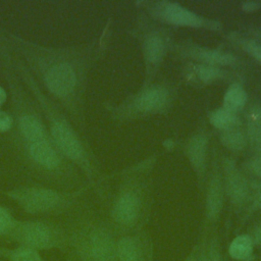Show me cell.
<instances>
[{"instance_id": "obj_6", "label": "cell", "mask_w": 261, "mask_h": 261, "mask_svg": "<svg viewBox=\"0 0 261 261\" xmlns=\"http://www.w3.org/2000/svg\"><path fill=\"white\" fill-rule=\"evenodd\" d=\"M88 253L94 261H114L116 248L108 233L94 230L88 241Z\"/></svg>"}, {"instance_id": "obj_3", "label": "cell", "mask_w": 261, "mask_h": 261, "mask_svg": "<svg viewBox=\"0 0 261 261\" xmlns=\"http://www.w3.org/2000/svg\"><path fill=\"white\" fill-rule=\"evenodd\" d=\"M20 155L35 171L54 177L69 175V162L51 143H35L28 146Z\"/></svg>"}, {"instance_id": "obj_14", "label": "cell", "mask_w": 261, "mask_h": 261, "mask_svg": "<svg viewBox=\"0 0 261 261\" xmlns=\"http://www.w3.org/2000/svg\"><path fill=\"white\" fill-rule=\"evenodd\" d=\"M247 101V94L243 87L234 84L228 88L223 99V108L228 111L236 112L241 110Z\"/></svg>"}, {"instance_id": "obj_21", "label": "cell", "mask_w": 261, "mask_h": 261, "mask_svg": "<svg viewBox=\"0 0 261 261\" xmlns=\"http://www.w3.org/2000/svg\"><path fill=\"white\" fill-rule=\"evenodd\" d=\"M10 261H43L37 250L29 247H19L14 249L9 255Z\"/></svg>"}, {"instance_id": "obj_26", "label": "cell", "mask_w": 261, "mask_h": 261, "mask_svg": "<svg viewBox=\"0 0 261 261\" xmlns=\"http://www.w3.org/2000/svg\"><path fill=\"white\" fill-rule=\"evenodd\" d=\"M252 171L259 177H261V156L254 158L250 163Z\"/></svg>"}, {"instance_id": "obj_13", "label": "cell", "mask_w": 261, "mask_h": 261, "mask_svg": "<svg viewBox=\"0 0 261 261\" xmlns=\"http://www.w3.org/2000/svg\"><path fill=\"white\" fill-rule=\"evenodd\" d=\"M253 247V239L248 234H241L231 241L228 253L230 257L236 260H246L251 256Z\"/></svg>"}, {"instance_id": "obj_8", "label": "cell", "mask_w": 261, "mask_h": 261, "mask_svg": "<svg viewBox=\"0 0 261 261\" xmlns=\"http://www.w3.org/2000/svg\"><path fill=\"white\" fill-rule=\"evenodd\" d=\"M140 202L138 197L132 193L121 195L113 208L114 219L121 224L134 222L139 214Z\"/></svg>"}, {"instance_id": "obj_22", "label": "cell", "mask_w": 261, "mask_h": 261, "mask_svg": "<svg viewBox=\"0 0 261 261\" xmlns=\"http://www.w3.org/2000/svg\"><path fill=\"white\" fill-rule=\"evenodd\" d=\"M197 73L199 77L204 82H211L214 81L221 75V71L216 68L215 66L208 65V64H202L196 67Z\"/></svg>"}, {"instance_id": "obj_17", "label": "cell", "mask_w": 261, "mask_h": 261, "mask_svg": "<svg viewBox=\"0 0 261 261\" xmlns=\"http://www.w3.org/2000/svg\"><path fill=\"white\" fill-rule=\"evenodd\" d=\"M210 121L217 128L227 130L234 128L238 124V117L233 112L228 111L225 108H220L211 113Z\"/></svg>"}, {"instance_id": "obj_30", "label": "cell", "mask_w": 261, "mask_h": 261, "mask_svg": "<svg viewBox=\"0 0 261 261\" xmlns=\"http://www.w3.org/2000/svg\"><path fill=\"white\" fill-rule=\"evenodd\" d=\"M189 261H195V260H194V259H191V260H189Z\"/></svg>"}, {"instance_id": "obj_9", "label": "cell", "mask_w": 261, "mask_h": 261, "mask_svg": "<svg viewBox=\"0 0 261 261\" xmlns=\"http://www.w3.org/2000/svg\"><path fill=\"white\" fill-rule=\"evenodd\" d=\"M162 14L165 19L174 24L198 27L202 22L198 15L176 3H167L163 7Z\"/></svg>"}, {"instance_id": "obj_11", "label": "cell", "mask_w": 261, "mask_h": 261, "mask_svg": "<svg viewBox=\"0 0 261 261\" xmlns=\"http://www.w3.org/2000/svg\"><path fill=\"white\" fill-rule=\"evenodd\" d=\"M223 190L218 176H214L209 185L207 193V215L210 219H215L222 207Z\"/></svg>"}, {"instance_id": "obj_24", "label": "cell", "mask_w": 261, "mask_h": 261, "mask_svg": "<svg viewBox=\"0 0 261 261\" xmlns=\"http://www.w3.org/2000/svg\"><path fill=\"white\" fill-rule=\"evenodd\" d=\"M12 116L4 111H0V132H8L12 127Z\"/></svg>"}, {"instance_id": "obj_15", "label": "cell", "mask_w": 261, "mask_h": 261, "mask_svg": "<svg viewBox=\"0 0 261 261\" xmlns=\"http://www.w3.org/2000/svg\"><path fill=\"white\" fill-rule=\"evenodd\" d=\"M248 133L252 144L261 151V108L258 106L248 113Z\"/></svg>"}, {"instance_id": "obj_10", "label": "cell", "mask_w": 261, "mask_h": 261, "mask_svg": "<svg viewBox=\"0 0 261 261\" xmlns=\"http://www.w3.org/2000/svg\"><path fill=\"white\" fill-rule=\"evenodd\" d=\"M167 100V93L161 88L146 90L137 100V107L142 111H152L160 108Z\"/></svg>"}, {"instance_id": "obj_19", "label": "cell", "mask_w": 261, "mask_h": 261, "mask_svg": "<svg viewBox=\"0 0 261 261\" xmlns=\"http://www.w3.org/2000/svg\"><path fill=\"white\" fill-rule=\"evenodd\" d=\"M222 144L232 151H239L242 150L246 146V138L243 135L242 132L230 128L227 130H224V133L221 136Z\"/></svg>"}, {"instance_id": "obj_2", "label": "cell", "mask_w": 261, "mask_h": 261, "mask_svg": "<svg viewBox=\"0 0 261 261\" xmlns=\"http://www.w3.org/2000/svg\"><path fill=\"white\" fill-rule=\"evenodd\" d=\"M5 47L9 60L21 82H23L37 100L38 106L41 107L45 119L49 122L48 132L51 140L59 153L68 161L77 164L81 167L87 168L88 159L85 152L83 143L70 124L69 120L65 117V112L62 111L60 106H57L51 98H49L40 89L38 81L34 77L33 73L25 66V64L14 54L7 50L5 44L0 41Z\"/></svg>"}, {"instance_id": "obj_16", "label": "cell", "mask_w": 261, "mask_h": 261, "mask_svg": "<svg viewBox=\"0 0 261 261\" xmlns=\"http://www.w3.org/2000/svg\"><path fill=\"white\" fill-rule=\"evenodd\" d=\"M206 144H207V141L205 137L201 135L195 136L189 144L188 155L190 157L191 162L197 168H202L204 165L205 155H206Z\"/></svg>"}, {"instance_id": "obj_18", "label": "cell", "mask_w": 261, "mask_h": 261, "mask_svg": "<svg viewBox=\"0 0 261 261\" xmlns=\"http://www.w3.org/2000/svg\"><path fill=\"white\" fill-rule=\"evenodd\" d=\"M198 58L202 59L203 61L207 62L208 64H232L236 61V57L227 54V53H223L220 51H215V50H202L199 53H197Z\"/></svg>"}, {"instance_id": "obj_25", "label": "cell", "mask_w": 261, "mask_h": 261, "mask_svg": "<svg viewBox=\"0 0 261 261\" xmlns=\"http://www.w3.org/2000/svg\"><path fill=\"white\" fill-rule=\"evenodd\" d=\"M245 49L250 52L257 60L261 62V45L256 44L254 42H247L245 44Z\"/></svg>"}, {"instance_id": "obj_27", "label": "cell", "mask_w": 261, "mask_h": 261, "mask_svg": "<svg viewBox=\"0 0 261 261\" xmlns=\"http://www.w3.org/2000/svg\"><path fill=\"white\" fill-rule=\"evenodd\" d=\"M253 243H256L258 246L261 247V224L256 228L254 233V240Z\"/></svg>"}, {"instance_id": "obj_20", "label": "cell", "mask_w": 261, "mask_h": 261, "mask_svg": "<svg viewBox=\"0 0 261 261\" xmlns=\"http://www.w3.org/2000/svg\"><path fill=\"white\" fill-rule=\"evenodd\" d=\"M163 49H164V46L160 37L156 35H152L146 40L145 52H146L147 58L151 62H157L162 57Z\"/></svg>"}, {"instance_id": "obj_29", "label": "cell", "mask_w": 261, "mask_h": 261, "mask_svg": "<svg viewBox=\"0 0 261 261\" xmlns=\"http://www.w3.org/2000/svg\"><path fill=\"white\" fill-rule=\"evenodd\" d=\"M255 204L261 210V188L257 191L255 196Z\"/></svg>"}, {"instance_id": "obj_4", "label": "cell", "mask_w": 261, "mask_h": 261, "mask_svg": "<svg viewBox=\"0 0 261 261\" xmlns=\"http://www.w3.org/2000/svg\"><path fill=\"white\" fill-rule=\"evenodd\" d=\"M23 210L29 213H46L65 204V195L45 187H19L7 193Z\"/></svg>"}, {"instance_id": "obj_23", "label": "cell", "mask_w": 261, "mask_h": 261, "mask_svg": "<svg viewBox=\"0 0 261 261\" xmlns=\"http://www.w3.org/2000/svg\"><path fill=\"white\" fill-rule=\"evenodd\" d=\"M15 223L11 214L2 206H0V236L9 234Z\"/></svg>"}, {"instance_id": "obj_28", "label": "cell", "mask_w": 261, "mask_h": 261, "mask_svg": "<svg viewBox=\"0 0 261 261\" xmlns=\"http://www.w3.org/2000/svg\"><path fill=\"white\" fill-rule=\"evenodd\" d=\"M6 99H7V93H6V91L0 86V106H2V105L6 102Z\"/></svg>"}, {"instance_id": "obj_12", "label": "cell", "mask_w": 261, "mask_h": 261, "mask_svg": "<svg viewBox=\"0 0 261 261\" xmlns=\"http://www.w3.org/2000/svg\"><path fill=\"white\" fill-rule=\"evenodd\" d=\"M116 255L119 261H142L141 249L132 237H123L117 242Z\"/></svg>"}, {"instance_id": "obj_5", "label": "cell", "mask_w": 261, "mask_h": 261, "mask_svg": "<svg viewBox=\"0 0 261 261\" xmlns=\"http://www.w3.org/2000/svg\"><path fill=\"white\" fill-rule=\"evenodd\" d=\"M9 236L23 247L35 250L50 249L58 243L57 231L51 225L37 220L15 221Z\"/></svg>"}, {"instance_id": "obj_1", "label": "cell", "mask_w": 261, "mask_h": 261, "mask_svg": "<svg viewBox=\"0 0 261 261\" xmlns=\"http://www.w3.org/2000/svg\"><path fill=\"white\" fill-rule=\"evenodd\" d=\"M0 40L17 52L36 80H40L61 108L69 114L76 112L83 72L81 58L75 49L69 47L45 46L12 34Z\"/></svg>"}, {"instance_id": "obj_7", "label": "cell", "mask_w": 261, "mask_h": 261, "mask_svg": "<svg viewBox=\"0 0 261 261\" xmlns=\"http://www.w3.org/2000/svg\"><path fill=\"white\" fill-rule=\"evenodd\" d=\"M225 169L227 194L233 204H243L248 197V184L245 177L236 168L233 162H227L225 164Z\"/></svg>"}]
</instances>
